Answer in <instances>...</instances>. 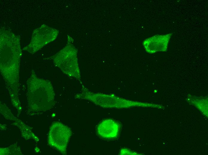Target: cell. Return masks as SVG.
I'll use <instances>...</instances> for the list:
<instances>
[{
  "instance_id": "2",
  "label": "cell",
  "mask_w": 208,
  "mask_h": 155,
  "mask_svg": "<svg viewBox=\"0 0 208 155\" xmlns=\"http://www.w3.org/2000/svg\"><path fill=\"white\" fill-rule=\"evenodd\" d=\"M172 33L165 35H157L145 39L143 45L145 50L150 54L166 51Z\"/></svg>"
},
{
  "instance_id": "3",
  "label": "cell",
  "mask_w": 208,
  "mask_h": 155,
  "mask_svg": "<svg viewBox=\"0 0 208 155\" xmlns=\"http://www.w3.org/2000/svg\"><path fill=\"white\" fill-rule=\"evenodd\" d=\"M120 125L111 119H106L101 121L98 125L97 132L101 137L111 139L117 137L119 133Z\"/></svg>"
},
{
  "instance_id": "1",
  "label": "cell",
  "mask_w": 208,
  "mask_h": 155,
  "mask_svg": "<svg viewBox=\"0 0 208 155\" xmlns=\"http://www.w3.org/2000/svg\"><path fill=\"white\" fill-rule=\"evenodd\" d=\"M71 133V129L68 127L59 123H55L50 130L49 142L62 153L65 154Z\"/></svg>"
}]
</instances>
